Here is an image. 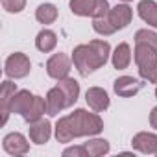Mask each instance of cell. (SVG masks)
Wrapping results in <instances>:
<instances>
[{"mask_svg": "<svg viewBox=\"0 0 157 157\" xmlns=\"http://www.w3.org/2000/svg\"><path fill=\"white\" fill-rule=\"evenodd\" d=\"M104 120L87 109H76L74 113L61 117L56 124V139L57 142H70L78 137H94L102 133Z\"/></svg>", "mask_w": 157, "mask_h": 157, "instance_id": "obj_1", "label": "cell"}, {"mask_svg": "<svg viewBox=\"0 0 157 157\" xmlns=\"http://www.w3.org/2000/svg\"><path fill=\"white\" fill-rule=\"evenodd\" d=\"M111 56V44L102 39L89 41L87 44H78L72 52V63L80 76H89L102 68Z\"/></svg>", "mask_w": 157, "mask_h": 157, "instance_id": "obj_2", "label": "cell"}, {"mask_svg": "<svg viewBox=\"0 0 157 157\" xmlns=\"http://www.w3.org/2000/svg\"><path fill=\"white\" fill-rule=\"evenodd\" d=\"M68 8L78 17H105L111 10L107 0H70Z\"/></svg>", "mask_w": 157, "mask_h": 157, "instance_id": "obj_3", "label": "cell"}, {"mask_svg": "<svg viewBox=\"0 0 157 157\" xmlns=\"http://www.w3.org/2000/svg\"><path fill=\"white\" fill-rule=\"evenodd\" d=\"M32 70V63L30 57L22 52H15L11 54L6 63H4V72L10 80H21V78H26Z\"/></svg>", "mask_w": 157, "mask_h": 157, "instance_id": "obj_4", "label": "cell"}, {"mask_svg": "<svg viewBox=\"0 0 157 157\" xmlns=\"http://www.w3.org/2000/svg\"><path fill=\"white\" fill-rule=\"evenodd\" d=\"M72 70V59L67 54H54L48 61H46V74L54 80H63V78H68Z\"/></svg>", "mask_w": 157, "mask_h": 157, "instance_id": "obj_5", "label": "cell"}, {"mask_svg": "<svg viewBox=\"0 0 157 157\" xmlns=\"http://www.w3.org/2000/svg\"><path fill=\"white\" fill-rule=\"evenodd\" d=\"M144 85H146L144 82L137 80V78H133V76H120L113 83V91L118 96H122V98H131L137 93H140L144 89Z\"/></svg>", "mask_w": 157, "mask_h": 157, "instance_id": "obj_6", "label": "cell"}, {"mask_svg": "<svg viewBox=\"0 0 157 157\" xmlns=\"http://www.w3.org/2000/svg\"><path fill=\"white\" fill-rule=\"evenodd\" d=\"M2 148L6 150V153L10 155H24L30 151V142L26 140V137L19 131L8 133L2 140Z\"/></svg>", "mask_w": 157, "mask_h": 157, "instance_id": "obj_7", "label": "cell"}, {"mask_svg": "<svg viewBox=\"0 0 157 157\" xmlns=\"http://www.w3.org/2000/svg\"><path fill=\"white\" fill-rule=\"evenodd\" d=\"M107 19H109V22L115 26L117 32H118V30H124V28L131 22V19H133V10H131L126 2H124V4H117L115 8L109 10Z\"/></svg>", "mask_w": 157, "mask_h": 157, "instance_id": "obj_8", "label": "cell"}, {"mask_svg": "<svg viewBox=\"0 0 157 157\" xmlns=\"http://www.w3.org/2000/svg\"><path fill=\"white\" fill-rule=\"evenodd\" d=\"M85 102L87 105L96 111V113H102L109 107V94L102 89V87H89L87 93H85Z\"/></svg>", "mask_w": 157, "mask_h": 157, "instance_id": "obj_9", "label": "cell"}, {"mask_svg": "<svg viewBox=\"0 0 157 157\" xmlns=\"http://www.w3.org/2000/svg\"><path fill=\"white\" fill-rule=\"evenodd\" d=\"M17 93V85L10 80L2 82V89H0V107H2V126L8 122L10 113H11V100Z\"/></svg>", "mask_w": 157, "mask_h": 157, "instance_id": "obj_10", "label": "cell"}, {"mask_svg": "<svg viewBox=\"0 0 157 157\" xmlns=\"http://www.w3.org/2000/svg\"><path fill=\"white\" fill-rule=\"evenodd\" d=\"M131 146H133V150H137L140 153H157V135L140 131L133 137Z\"/></svg>", "mask_w": 157, "mask_h": 157, "instance_id": "obj_11", "label": "cell"}, {"mask_svg": "<svg viewBox=\"0 0 157 157\" xmlns=\"http://www.w3.org/2000/svg\"><path fill=\"white\" fill-rule=\"evenodd\" d=\"M46 107H48V115H50V117L59 115V113L67 107V98H65V93H63L57 85L46 93Z\"/></svg>", "mask_w": 157, "mask_h": 157, "instance_id": "obj_12", "label": "cell"}, {"mask_svg": "<svg viewBox=\"0 0 157 157\" xmlns=\"http://www.w3.org/2000/svg\"><path fill=\"white\" fill-rule=\"evenodd\" d=\"M52 137V124L48 120H37L30 126V139L35 144H46Z\"/></svg>", "mask_w": 157, "mask_h": 157, "instance_id": "obj_13", "label": "cell"}, {"mask_svg": "<svg viewBox=\"0 0 157 157\" xmlns=\"http://www.w3.org/2000/svg\"><path fill=\"white\" fill-rule=\"evenodd\" d=\"M57 87L65 93L67 107H72L78 102V98H80V83L74 78H63V80H57Z\"/></svg>", "mask_w": 157, "mask_h": 157, "instance_id": "obj_14", "label": "cell"}, {"mask_svg": "<svg viewBox=\"0 0 157 157\" xmlns=\"http://www.w3.org/2000/svg\"><path fill=\"white\" fill-rule=\"evenodd\" d=\"M139 17L148 24L157 28V2L155 0H140L139 6H137Z\"/></svg>", "mask_w": 157, "mask_h": 157, "instance_id": "obj_15", "label": "cell"}, {"mask_svg": "<svg viewBox=\"0 0 157 157\" xmlns=\"http://www.w3.org/2000/svg\"><path fill=\"white\" fill-rule=\"evenodd\" d=\"M111 61H113V67L117 70L128 68L129 63H131V48H129V44L128 43H120L115 48V52L111 54Z\"/></svg>", "mask_w": 157, "mask_h": 157, "instance_id": "obj_16", "label": "cell"}, {"mask_svg": "<svg viewBox=\"0 0 157 157\" xmlns=\"http://www.w3.org/2000/svg\"><path fill=\"white\" fill-rule=\"evenodd\" d=\"M44 113H48L46 98H43V96H35V98H33V102H32V105L28 107V111L22 115V118H24L28 124H33V122L41 120Z\"/></svg>", "mask_w": 157, "mask_h": 157, "instance_id": "obj_17", "label": "cell"}, {"mask_svg": "<svg viewBox=\"0 0 157 157\" xmlns=\"http://www.w3.org/2000/svg\"><path fill=\"white\" fill-rule=\"evenodd\" d=\"M33 98H35V94H32V93L26 91V89L17 91L15 96H13V100H11V113H17V115L22 117V115L28 111V107L32 105Z\"/></svg>", "mask_w": 157, "mask_h": 157, "instance_id": "obj_18", "label": "cell"}, {"mask_svg": "<svg viewBox=\"0 0 157 157\" xmlns=\"http://www.w3.org/2000/svg\"><path fill=\"white\" fill-rule=\"evenodd\" d=\"M35 46L39 52H52L56 46H57V35L52 32V30H41L35 37Z\"/></svg>", "mask_w": 157, "mask_h": 157, "instance_id": "obj_19", "label": "cell"}, {"mask_svg": "<svg viewBox=\"0 0 157 157\" xmlns=\"http://www.w3.org/2000/svg\"><path fill=\"white\" fill-rule=\"evenodd\" d=\"M35 19H37V22H41V24H52V22H56V19H57V8L54 6V4H41L37 10H35Z\"/></svg>", "mask_w": 157, "mask_h": 157, "instance_id": "obj_20", "label": "cell"}, {"mask_svg": "<svg viewBox=\"0 0 157 157\" xmlns=\"http://www.w3.org/2000/svg\"><path fill=\"white\" fill-rule=\"evenodd\" d=\"M83 146L87 148L89 157H102V155L109 153V150H111V146H109V142L105 139H91Z\"/></svg>", "mask_w": 157, "mask_h": 157, "instance_id": "obj_21", "label": "cell"}, {"mask_svg": "<svg viewBox=\"0 0 157 157\" xmlns=\"http://www.w3.org/2000/svg\"><path fill=\"white\" fill-rule=\"evenodd\" d=\"M93 30H94L96 33H100V35H113V33L117 32V30H115V26L109 22L107 15H105V17L93 19Z\"/></svg>", "mask_w": 157, "mask_h": 157, "instance_id": "obj_22", "label": "cell"}, {"mask_svg": "<svg viewBox=\"0 0 157 157\" xmlns=\"http://www.w3.org/2000/svg\"><path fill=\"white\" fill-rule=\"evenodd\" d=\"M135 43H146V44L157 48V33L148 30V28H142L135 33Z\"/></svg>", "mask_w": 157, "mask_h": 157, "instance_id": "obj_23", "label": "cell"}, {"mask_svg": "<svg viewBox=\"0 0 157 157\" xmlns=\"http://www.w3.org/2000/svg\"><path fill=\"white\" fill-rule=\"evenodd\" d=\"M139 76L142 78L144 82L157 83V63H151V65L140 67V68H139Z\"/></svg>", "mask_w": 157, "mask_h": 157, "instance_id": "obj_24", "label": "cell"}, {"mask_svg": "<svg viewBox=\"0 0 157 157\" xmlns=\"http://www.w3.org/2000/svg\"><path fill=\"white\" fill-rule=\"evenodd\" d=\"M2 8L8 13H21L26 8V0H2Z\"/></svg>", "mask_w": 157, "mask_h": 157, "instance_id": "obj_25", "label": "cell"}, {"mask_svg": "<svg viewBox=\"0 0 157 157\" xmlns=\"http://www.w3.org/2000/svg\"><path fill=\"white\" fill-rule=\"evenodd\" d=\"M63 157H89L85 146H70L63 150Z\"/></svg>", "mask_w": 157, "mask_h": 157, "instance_id": "obj_26", "label": "cell"}, {"mask_svg": "<svg viewBox=\"0 0 157 157\" xmlns=\"http://www.w3.org/2000/svg\"><path fill=\"white\" fill-rule=\"evenodd\" d=\"M150 126L153 128V129H157V105L151 109V113H150Z\"/></svg>", "mask_w": 157, "mask_h": 157, "instance_id": "obj_27", "label": "cell"}, {"mask_svg": "<svg viewBox=\"0 0 157 157\" xmlns=\"http://www.w3.org/2000/svg\"><path fill=\"white\" fill-rule=\"evenodd\" d=\"M120 2H126V4H128V2H131V0H120Z\"/></svg>", "mask_w": 157, "mask_h": 157, "instance_id": "obj_28", "label": "cell"}, {"mask_svg": "<svg viewBox=\"0 0 157 157\" xmlns=\"http://www.w3.org/2000/svg\"><path fill=\"white\" fill-rule=\"evenodd\" d=\"M155 98H157V87H155Z\"/></svg>", "mask_w": 157, "mask_h": 157, "instance_id": "obj_29", "label": "cell"}, {"mask_svg": "<svg viewBox=\"0 0 157 157\" xmlns=\"http://www.w3.org/2000/svg\"><path fill=\"white\" fill-rule=\"evenodd\" d=\"M155 155H157V153H155Z\"/></svg>", "mask_w": 157, "mask_h": 157, "instance_id": "obj_30", "label": "cell"}]
</instances>
